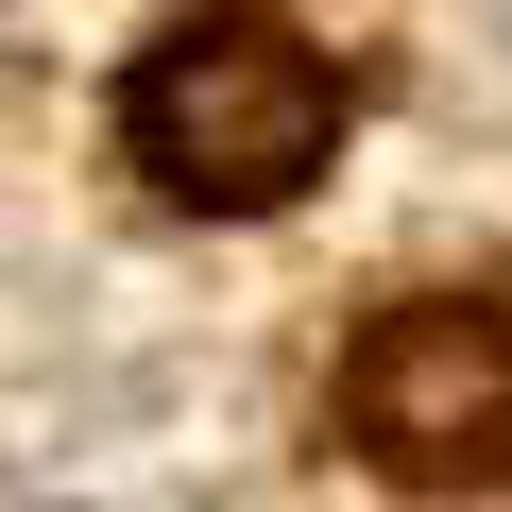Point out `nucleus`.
<instances>
[{
  "instance_id": "nucleus-2",
  "label": "nucleus",
  "mask_w": 512,
  "mask_h": 512,
  "mask_svg": "<svg viewBox=\"0 0 512 512\" xmlns=\"http://www.w3.org/2000/svg\"><path fill=\"white\" fill-rule=\"evenodd\" d=\"M342 444L410 495H478L512 461V308L495 291H410L342 359Z\"/></svg>"
},
{
  "instance_id": "nucleus-1",
  "label": "nucleus",
  "mask_w": 512,
  "mask_h": 512,
  "mask_svg": "<svg viewBox=\"0 0 512 512\" xmlns=\"http://www.w3.org/2000/svg\"><path fill=\"white\" fill-rule=\"evenodd\" d=\"M120 137H137V171H154L171 205L256 222V205H291V188L342 154V69H325L291 18H188V35L137 52Z\"/></svg>"
}]
</instances>
